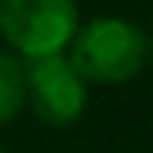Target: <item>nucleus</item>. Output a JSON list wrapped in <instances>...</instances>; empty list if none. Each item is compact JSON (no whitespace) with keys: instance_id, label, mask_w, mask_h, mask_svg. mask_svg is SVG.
I'll return each mask as SVG.
<instances>
[{"instance_id":"obj_5","label":"nucleus","mask_w":153,"mask_h":153,"mask_svg":"<svg viewBox=\"0 0 153 153\" xmlns=\"http://www.w3.org/2000/svg\"><path fill=\"white\" fill-rule=\"evenodd\" d=\"M0 153H3V150H0Z\"/></svg>"},{"instance_id":"obj_1","label":"nucleus","mask_w":153,"mask_h":153,"mask_svg":"<svg viewBox=\"0 0 153 153\" xmlns=\"http://www.w3.org/2000/svg\"><path fill=\"white\" fill-rule=\"evenodd\" d=\"M66 56L88 85H125L147 66L150 41L134 22L100 16L75 28Z\"/></svg>"},{"instance_id":"obj_3","label":"nucleus","mask_w":153,"mask_h":153,"mask_svg":"<svg viewBox=\"0 0 153 153\" xmlns=\"http://www.w3.org/2000/svg\"><path fill=\"white\" fill-rule=\"evenodd\" d=\"M25 103L53 128H66L88 106V81L75 72L66 53L25 59Z\"/></svg>"},{"instance_id":"obj_4","label":"nucleus","mask_w":153,"mask_h":153,"mask_svg":"<svg viewBox=\"0 0 153 153\" xmlns=\"http://www.w3.org/2000/svg\"><path fill=\"white\" fill-rule=\"evenodd\" d=\"M25 106V59L0 50V125L16 119Z\"/></svg>"},{"instance_id":"obj_2","label":"nucleus","mask_w":153,"mask_h":153,"mask_svg":"<svg viewBox=\"0 0 153 153\" xmlns=\"http://www.w3.org/2000/svg\"><path fill=\"white\" fill-rule=\"evenodd\" d=\"M75 28V0H0V34L22 59L66 53Z\"/></svg>"}]
</instances>
